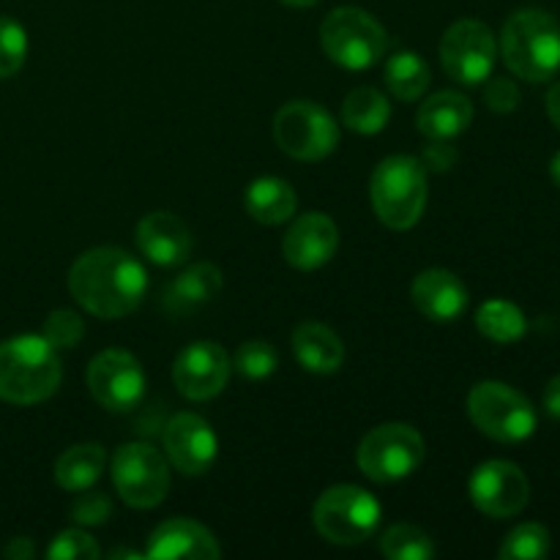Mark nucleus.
<instances>
[{
	"label": "nucleus",
	"instance_id": "nucleus-1",
	"mask_svg": "<svg viewBox=\"0 0 560 560\" xmlns=\"http://www.w3.org/2000/svg\"><path fill=\"white\" fill-rule=\"evenodd\" d=\"M69 290L91 315L115 320L142 304L148 273L137 257L118 246H98L77 257L69 271Z\"/></svg>",
	"mask_w": 560,
	"mask_h": 560
},
{
	"label": "nucleus",
	"instance_id": "nucleus-2",
	"mask_svg": "<svg viewBox=\"0 0 560 560\" xmlns=\"http://www.w3.org/2000/svg\"><path fill=\"white\" fill-rule=\"evenodd\" d=\"M63 381L58 348L47 337L22 334L0 342V399L36 405L52 397Z\"/></svg>",
	"mask_w": 560,
	"mask_h": 560
},
{
	"label": "nucleus",
	"instance_id": "nucleus-3",
	"mask_svg": "<svg viewBox=\"0 0 560 560\" xmlns=\"http://www.w3.org/2000/svg\"><path fill=\"white\" fill-rule=\"evenodd\" d=\"M501 55L520 80H552L560 69V22L541 9L514 11L501 31Z\"/></svg>",
	"mask_w": 560,
	"mask_h": 560
},
{
	"label": "nucleus",
	"instance_id": "nucleus-4",
	"mask_svg": "<svg viewBox=\"0 0 560 560\" xmlns=\"http://www.w3.org/2000/svg\"><path fill=\"white\" fill-rule=\"evenodd\" d=\"M372 206L392 230H410L427 208L424 164L413 156H388L372 173Z\"/></svg>",
	"mask_w": 560,
	"mask_h": 560
},
{
	"label": "nucleus",
	"instance_id": "nucleus-5",
	"mask_svg": "<svg viewBox=\"0 0 560 560\" xmlns=\"http://www.w3.org/2000/svg\"><path fill=\"white\" fill-rule=\"evenodd\" d=\"M320 44L323 52L334 63L350 71H361L375 66L386 55L388 36L370 11L342 5L323 20Z\"/></svg>",
	"mask_w": 560,
	"mask_h": 560
},
{
	"label": "nucleus",
	"instance_id": "nucleus-6",
	"mask_svg": "<svg viewBox=\"0 0 560 560\" xmlns=\"http://www.w3.org/2000/svg\"><path fill=\"white\" fill-rule=\"evenodd\" d=\"M317 534L331 545L353 547L370 539L381 525V503L372 492L355 485H337L323 492L315 503Z\"/></svg>",
	"mask_w": 560,
	"mask_h": 560
},
{
	"label": "nucleus",
	"instance_id": "nucleus-7",
	"mask_svg": "<svg viewBox=\"0 0 560 560\" xmlns=\"http://www.w3.org/2000/svg\"><path fill=\"white\" fill-rule=\"evenodd\" d=\"M468 416L476 430L498 443L528 441L536 432V410L517 388L485 381L468 394Z\"/></svg>",
	"mask_w": 560,
	"mask_h": 560
},
{
	"label": "nucleus",
	"instance_id": "nucleus-8",
	"mask_svg": "<svg viewBox=\"0 0 560 560\" xmlns=\"http://www.w3.org/2000/svg\"><path fill=\"white\" fill-rule=\"evenodd\" d=\"M424 438L410 424H381L359 443V468L377 485L402 481L424 463Z\"/></svg>",
	"mask_w": 560,
	"mask_h": 560
},
{
	"label": "nucleus",
	"instance_id": "nucleus-9",
	"mask_svg": "<svg viewBox=\"0 0 560 560\" xmlns=\"http://www.w3.org/2000/svg\"><path fill=\"white\" fill-rule=\"evenodd\" d=\"M273 140L288 156L301 162H320L337 148L339 124L320 104L288 102L273 118Z\"/></svg>",
	"mask_w": 560,
	"mask_h": 560
},
{
	"label": "nucleus",
	"instance_id": "nucleus-10",
	"mask_svg": "<svg viewBox=\"0 0 560 560\" xmlns=\"http://www.w3.org/2000/svg\"><path fill=\"white\" fill-rule=\"evenodd\" d=\"M113 485L131 509H153L170 492V465L148 443H126L113 457Z\"/></svg>",
	"mask_w": 560,
	"mask_h": 560
},
{
	"label": "nucleus",
	"instance_id": "nucleus-11",
	"mask_svg": "<svg viewBox=\"0 0 560 560\" xmlns=\"http://www.w3.org/2000/svg\"><path fill=\"white\" fill-rule=\"evenodd\" d=\"M498 42L495 33L479 20H459L443 33L441 63L452 80L463 85H479L490 80L495 69Z\"/></svg>",
	"mask_w": 560,
	"mask_h": 560
},
{
	"label": "nucleus",
	"instance_id": "nucleus-12",
	"mask_svg": "<svg viewBox=\"0 0 560 560\" xmlns=\"http://www.w3.org/2000/svg\"><path fill=\"white\" fill-rule=\"evenodd\" d=\"M88 388L102 408L126 413L145 397V372L126 350H104L88 366Z\"/></svg>",
	"mask_w": 560,
	"mask_h": 560
},
{
	"label": "nucleus",
	"instance_id": "nucleus-13",
	"mask_svg": "<svg viewBox=\"0 0 560 560\" xmlns=\"http://www.w3.org/2000/svg\"><path fill=\"white\" fill-rule=\"evenodd\" d=\"M470 501L492 520H509L523 512L530 501V481L523 468L506 459H490L470 476Z\"/></svg>",
	"mask_w": 560,
	"mask_h": 560
},
{
	"label": "nucleus",
	"instance_id": "nucleus-14",
	"mask_svg": "<svg viewBox=\"0 0 560 560\" xmlns=\"http://www.w3.org/2000/svg\"><path fill=\"white\" fill-rule=\"evenodd\" d=\"M230 372H233V359L228 355V350L211 339H200L180 350L173 364V383L186 399L206 402L224 392Z\"/></svg>",
	"mask_w": 560,
	"mask_h": 560
},
{
	"label": "nucleus",
	"instance_id": "nucleus-15",
	"mask_svg": "<svg viewBox=\"0 0 560 560\" xmlns=\"http://www.w3.org/2000/svg\"><path fill=\"white\" fill-rule=\"evenodd\" d=\"M164 454L184 476H206L219 454L217 432L195 413H178L164 427Z\"/></svg>",
	"mask_w": 560,
	"mask_h": 560
},
{
	"label": "nucleus",
	"instance_id": "nucleus-16",
	"mask_svg": "<svg viewBox=\"0 0 560 560\" xmlns=\"http://www.w3.org/2000/svg\"><path fill=\"white\" fill-rule=\"evenodd\" d=\"M339 246V230L326 213H304L284 233L282 255L299 271H315L326 266Z\"/></svg>",
	"mask_w": 560,
	"mask_h": 560
},
{
	"label": "nucleus",
	"instance_id": "nucleus-17",
	"mask_svg": "<svg viewBox=\"0 0 560 560\" xmlns=\"http://www.w3.org/2000/svg\"><path fill=\"white\" fill-rule=\"evenodd\" d=\"M222 556L217 536L195 520L175 517L153 528L148 536L145 558L156 560H213Z\"/></svg>",
	"mask_w": 560,
	"mask_h": 560
},
{
	"label": "nucleus",
	"instance_id": "nucleus-18",
	"mask_svg": "<svg viewBox=\"0 0 560 560\" xmlns=\"http://www.w3.org/2000/svg\"><path fill=\"white\" fill-rule=\"evenodd\" d=\"M137 246L151 262L162 268L180 266L191 255V230L170 211H153L137 224Z\"/></svg>",
	"mask_w": 560,
	"mask_h": 560
},
{
	"label": "nucleus",
	"instance_id": "nucleus-19",
	"mask_svg": "<svg viewBox=\"0 0 560 560\" xmlns=\"http://www.w3.org/2000/svg\"><path fill=\"white\" fill-rule=\"evenodd\" d=\"M416 310L435 323H452L468 310V290L457 273L446 268H427L410 288Z\"/></svg>",
	"mask_w": 560,
	"mask_h": 560
},
{
	"label": "nucleus",
	"instance_id": "nucleus-20",
	"mask_svg": "<svg viewBox=\"0 0 560 560\" xmlns=\"http://www.w3.org/2000/svg\"><path fill=\"white\" fill-rule=\"evenodd\" d=\"M222 271L213 262H195L186 268L184 273L173 279V284L164 293V310L170 315H189V312L200 310V306L211 304L222 293Z\"/></svg>",
	"mask_w": 560,
	"mask_h": 560
},
{
	"label": "nucleus",
	"instance_id": "nucleus-21",
	"mask_svg": "<svg viewBox=\"0 0 560 560\" xmlns=\"http://www.w3.org/2000/svg\"><path fill=\"white\" fill-rule=\"evenodd\" d=\"M474 120V104L457 91H441L427 98L419 109V131L427 140H454Z\"/></svg>",
	"mask_w": 560,
	"mask_h": 560
},
{
	"label": "nucleus",
	"instance_id": "nucleus-22",
	"mask_svg": "<svg viewBox=\"0 0 560 560\" xmlns=\"http://www.w3.org/2000/svg\"><path fill=\"white\" fill-rule=\"evenodd\" d=\"M293 353L304 370L315 375H331L345 364V345L323 323H301L293 331Z\"/></svg>",
	"mask_w": 560,
	"mask_h": 560
},
{
	"label": "nucleus",
	"instance_id": "nucleus-23",
	"mask_svg": "<svg viewBox=\"0 0 560 560\" xmlns=\"http://www.w3.org/2000/svg\"><path fill=\"white\" fill-rule=\"evenodd\" d=\"M244 202L246 213H249L255 222L273 228V224H282L293 217L295 206H299V197H295V189L288 180L266 175V178L252 180L249 189H246Z\"/></svg>",
	"mask_w": 560,
	"mask_h": 560
},
{
	"label": "nucleus",
	"instance_id": "nucleus-24",
	"mask_svg": "<svg viewBox=\"0 0 560 560\" xmlns=\"http://www.w3.org/2000/svg\"><path fill=\"white\" fill-rule=\"evenodd\" d=\"M107 465V452L98 443H77L55 463V481L69 492H82L96 485Z\"/></svg>",
	"mask_w": 560,
	"mask_h": 560
},
{
	"label": "nucleus",
	"instance_id": "nucleus-25",
	"mask_svg": "<svg viewBox=\"0 0 560 560\" xmlns=\"http://www.w3.org/2000/svg\"><path fill=\"white\" fill-rule=\"evenodd\" d=\"M392 118V104L375 88L364 85L348 93L342 104V124L355 135H377Z\"/></svg>",
	"mask_w": 560,
	"mask_h": 560
},
{
	"label": "nucleus",
	"instance_id": "nucleus-26",
	"mask_svg": "<svg viewBox=\"0 0 560 560\" xmlns=\"http://www.w3.org/2000/svg\"><path fill=\"white\" fill-rule=\"evenodd\" d=\"M476 326L485 334L490 342L498 345H512L520 342L528 331V320H525V312L517 304L506 299H490L479 306L476 312Z\"/></svg>",
	"mask_w": 560,
	"mask_h": 560
},
{
	"label": "nucleus",
	"instance_id": "nucleus-27",
	"mask_svg": "<svg viewBox=\"0 0 560 560\" xmlns=\"http://www.w3.org/2000/svg\"><path fill=\"white\" fill-rule=\"evenodd\" d=\"M386 85L399 102H419L430 88V66L419 52H397L386 63Z\"/></svg>",
	"mask_w": 560,
	"mask_h": 560
},
{
	"label": "nucleus",
	"instance_id": "nucleus-28",
	"mask_svg": "<svg viewBox=\"0 0 560 560\" xmlns=\"http://www.w3.org/2000/svg\"><path fill=\"white\" fill-rule=\"evenodd\" d=\"M381 552L392 560H427L435 556V541L419 525H394L383 534Z\"/></svg>",
	"mask_w": 560,
	"mask_h": 560
},
{
	"label": "nucleus",
	"instance_id": "nucleus-29",
	"mask_svg": "<svg viewBox=\"0 0 560 560\" xmlns=\"http://www.w3.org/2000/svg\"><path fill=\"white\" fill-rule=\"evenodd\" d=\"M550 530L541 523H523L503 539L498 558L501 560H539L550 556Z\"/></svg>",
	"mask_w": 560,
	"mask_h": 560
},
{
	"label": "nucleus",
	"instance_id": "nucleus-30",
	"mask_svg": "<svg viewBox=\"0 0 560 560\" xmlns=\"http://www.w3.org/2000/svg\"><path fill=\"white\" fill-rule=\"evenodd\" d=\"M233 366L241 375L249 377V381H266V377H271L279 366L277 350H273V345L266 342V339H249V342H244L235 350Z\"/></svg>",
	"mask_w": 560,
	"mask_h": 560
},
{
	"label": "nucleus",
	"instance_id": "nucleus-31",
	"mask_svg": "<svg viewBox=\"0 0 560 560\" xmlns=\"http://www.w3.org/2000/svg\"><path fill=\"white\" fill-rule=\"evenodd\" d=\"M27 58V33L11 16H0V80H9Z\"/></svg>",
	"mask_w": 560,
	"mask_h": 560
},
{
	"label": "nucleus",
	"instance_id": "nucleus-32",
	"mask_svg": "<svg viewBox=\"0 0 560 560\" xmlns=\"http://www.w3.org/2000/svg\"><path fill=\"white\" fill-rule=\"evenodd\" d=\"M44 337L55 345L58 350L77 348L85 337V323L77 312L71 310H55L52 315L44 320Z\"/></svg>",
	"mask_w": 560,
	"mask_h": 560
},
{
	"label": "nucleus",
	"instance_id": "nucleus-33",
	"mask_svg": "<svg viewBox=\"0 0 560 560\" xmlns=\"http://www.w3.org/2000/svg\"><path fill=\"white\" fill-rule=\"evenodd\" d=\"M98 556H102V550H98L96 539L80 528L58 534L47 550V558L52 560H96Z\"/></svg>",
	"mask_w": 560,
	"mask_h": 560
},
{
	"label": "nucleus",
	"instance_id": "nucleus-34",
	"mask_svg": "<svg viewBox=\"0 0 560 560\" xmlns=\"http://www.w3.org/2000/svg\"><path fill=\"white\" fill-rule=\"evenodd\" d=\"M109 514H113V503L102 492H85L77 498L74 506H71V517L80 525H102L107 523Z\"/></svg>",
	"mask_w": 560,
	"mask_h": 560
},
{
	"label": "nucleus",
	"instance_id": "nucleus-35",
	"mask_svg": "<svg viewBox=\"0 0 560 560\" xmlns=\"http://www.w3.org/2000/svg\"><path fill=\"white\" fill-rule=\"evenodd\" d=\"M485 102L492 113H514L520 107V88L509 77H495L485 88Z\"/></svg>",
	"mask_w": 560,
	"mask_h": 560
},
{
	"label": "nucleus",
	"instance_id": "nucleus-36",
	"mask_svg": "<svg viewBox=\"0 0 560 560\" xmlns=\"http://www.w3.org/2000/svg\"><path fill=\"white\" fill-rule=\"evenodd\" d=\"M454 162H457V151L448 145V140H430L424 159H421V164H424L427 170H438V173L454 167Z\"/></svg>",
	"mask_w": 560,
	"mask_h": 560
},
{
	"label": "nucleus",
	"instance_id": "nucleus-37",
	"mask_svg": "<svg viewBox=\"0 0 560 560\" xmlns=\"http://www.w3.org/2000/svg\"><path fill=\"white\" fill-rule=\"evenodd\" d=\"M33 552H36L33 550V541L25 539V536H16V539H11L9 545H5L3 556L11 560H27V558H33Z\"/></svg>",
	"mask_w": 560,
	"mask_h": 560
},
{
	"label": "nucleus",
	"instance_id": "nucleus-38",
	"mask_svg": "<svg viewBox=\"0 0 560 560\" xmlns=\"http://www.w3.org/2000/svg\"><path fill=\"white\" fill-rule=\"evenodd\" d=\"M545 410L552 419H560V375L552 377L545 388Z\"/></svg>",
	"mask_w": 560,
	"mask_h": 560
},
{
	"label": "nucleus",
	"instance_id": "nucleus-39",
	"mask_svg": "<svg viewBox=\"0 0 560 560\" xmlns=\"http://www.w3.org/2000/svg\"><path fill=\"white\" fill-rule=\"evenodd\" d=\"M547 115H550L552 126L560 131V82L547 91Z\"/></svg>",
	"mask_w": 560,
	"mask_h": 560
},
{
	"label": "nucleus",
	"instance_id": "nucleus-40",
	"mask_svg": "<svg viewBox=\"0 0 560 560\" xmlns=\"http://www.w3.org/2000/svg\"><path fill=\"white\" fill-rule=\"evenodd\" d=\"M550 178H552V184L560 189V151L552 156V162H550Z\"/></svg>",
	"mask_w": 560,
	"mask_h": 560
},
{
	"label": "nucleus",
	"instance_id": "nucleus-41",
	"mask_svg": "<svg viewBox=\"0 0 560 560\" xmlns=\"http://www.w3.org/2000/svg\"><path fill=\"white\" fill-rule=\"evenodd\" d=\"M284 5H293V9H306V5H315L317 0H282Z\"/></svg>",
	"mask_w": 560,
	"mask_h": 560
}]
</instances>
